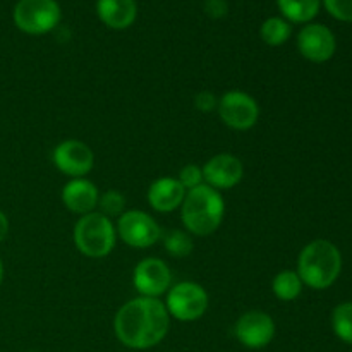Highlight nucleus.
Wrapping results in <instances>:
<instances>
[{
  "mask_svg": "<svg viewBox=\"0 0 352 352\" xmlns=\"http://www.w3.org/2000/svg\"><path fill=\"white\" fill-rule=\"evenodd\" d=\"M170 327V315L164 302L157 298H144L127 301L117 311L113 320V332L117 340L129 349L144 351L158 346L165 339Z\"/></svg>",
  "mask_w": 352,
  "mask_h": 352,
  "instance_id": "1",
  "label": "nucleus"
},
{
  "mask_svg": "<svg viewBox=\"0 0 352 352\" xmlns=\"http://www.w3.org/2000/svg\"><path fill=\"white\" fill-rule=\"evenodd\" d=\"M342 254L339 248L327 239L311 241L302 248L298 260V275L302 284L315 291H325L339 278Z\"/></svg>",
  "mask_w": 352,
  "mask_h": 352,
  "instance_id": "2",
  "label": "nucleus"
},
{
  "mask_svg": "<svg viewBox=\"0 0 352 352\" xmlns=\"http://www.w3.org/2000/svg\"><path fill=\"white\" fill-rule=\"evenodd\" d=\"M181 210L186 232L192 236H210L222 223L226 201L220 191L210 188L208 184H201L186 192Z\"/></svg>",
  "mask_w": 352,
  "mask_h": 352,
  "instance_id": "3",
  "label": "nucleus"
},
{
  "mask_svg": "<svg viewBox=\"0 0 352 352\" xmlns=\"http://www.w3.org/2000/svg\"><path fill=\"white\" fill-rule=\"evenodd\" d=\"M117 243L112 220L100 212L82 215L74 226V244L88 258H105Z\"/></svg>",
  "mask_w": 352,
  "mask_h": 352,
  "instance_id": "4",
  "label": "nucleus"
},
{
  "mask_svg": "<svg viewBox=\"0 0 352 352\" xmlns=\"http://www.w3.org/2000/svg\"><path fill=\"white\" fill-rule=\"evenodd\" d=\"M57 0H19L14 7V23L23 33L45 34L60 21Z\"/></svg>",
  "mask_w": 352,
  "mask_h": 352,
  "instance_id": "5",
  "label": "nucleus"
},
{
  "mask_svg": "<svg viewBox=\"0 0 352 352\" xmlns=\"http://www.w3.org/2000/svg\"><path fill=\"white\" fill-rule=\"evenodd\" d=\"M165 308L179 322H196L208 309V294L196 282H179L168 289Z\"/></svg>",
  "mask_w": 352,
  "mask_h": 352,
  "instance_id": "6",
  "label": "nucleus"
},
{
  "mask_svg": "<svg viewBox=\"0 0 352 352\" xmlns=\"http://www.w3.org/2000/svg\"><path fill=\"white\" fill-rule=\"evenodd\" d=\"M117 236L131 248L144 250L151 248L162 239V229L153 217L141 210L124 212L117 220Z\"/></svg>",
  "mask_w": 352,
  "mask_h": 352,
  "instance_id": "7",
  "label": "nucleus"
},
{
  "mask_svg": "<svg viewBox=\"0 0 352 352\" xmlns=\"http://www.w3.org/2000/svg\"><path fill=\"white\" fill-rule=\"evenodd\" d=\"M217 110L223 124L236 131L251 129L260 119V107L256 100L239 89H232L222 95Z\"/></svg>",
  "mask_w": 352,
  "mask_h": 352,
  "instance_id": "8",
  "label": "nucleus"
},
{
  "mask_svg": "<svg viewBox=\"0 0 352 352\" xmlns=\"http://www.w3.org/2000/svg\"><path fill=\"white\" fill-rule=\"evenodd\" d=\"M234 336L248 349H263L274 340L275 322L265 311L251 309L237 318Z\"/></svg>",
  "mask_w": 352,
  "mask_h": 352,
  "instance_id": "9",
  "label": "nucleus"
},
{
  "mask_svg": "<svg viewBox=\"0 0 352 352\" xmlns=\"http://www.w3.org/2000/svg\"><path fill=\"white\" fill-rule=\"evenodd\" d=\"M133 284L140 296L158 299L172 287L170 268L158 258H144L134 268Z\"/></svg>",
  "mask_w": 352,
  "mask_h": 352,
  "instance_id": "10",
  "label": "nucleus"
},
{
  "mask_svg": "<svg viewBox=\"0 0 352 352\" xmlns=\"http://www.w3.org/2000/svg\"><path fill=\"white\" fill-rule=\"evenodd\" d=\"M54 165L69 177H85L95 165V155L86 143L78 140H67L57 144L52 153Z\"/></svg>",
  "mask_w": 352,
  "mask_h": 352,
  "instance_id": "11",
  "label": "nucleus"
},
{
  "mask_svg": "<svg viewBox=\"0 0 352 352\" xmlns=\"http://www.w3.org/2000/svg\"><path fill=\"white\" fill-rule=\"evenodd\" d=\"M299 54L315 64L330 60L337 50V40L332 30L323 24H306L298 34Z\"/></svg>",
  "mask_w": 352,
  "mask_h": 352,
  "instance_id": "12",
  "label": "nucleus"
},
{
  "mask_svg": "<svg viewBox=\"0 0 352 352\" xmlns=\"http://www.w3.org/2000/svg\"><path fill=\"white\" fill-rule=\"evenodd\" d=\"M205 184L217 189L236 188L244 177V165L237 157L230 153H219L203 165Z\"/></svg>",
  "mask_w": 352,
  "mask_h": 352,
  "instance_id": "13",
  "label": "nucleus"
},
{
  "mask_svg": "<svg viewBox=\"0 0 352 352\" xmlns=\"http://www.w3.org/2000/svg\"><path fill=\"white\" fill-rule=\"evenodd\" d=\"M98 188L85 177L72 179L62 189V203L65 208L81 217L95 212V208H98Z\"/></svg>",
  "mask_w": 352,
  "mask_h": 352,
  "instance_id": "14",
  "label": "nucleus"
},
{
  "mask_svg": "<svg viewBox=\"0 0 352 352\" xmlns=\"http://www.w3.org/2000/svg\"><path fill=\"white\" fill-rule=\"evenodd\" d=\"M186 189L175 177H160L151 182L148 189V203L160 213H170L182 205Z\"/></svg>",
  "mask_w": 352,
  "mask_h": 352,
  "instance_id": "15",
  "label": "nucleus"
},
{
  "mask_svg": "<svg viewBox=\"0 0 352 352\" xmlns=\"http://www.w3.org/2000/svg\"><path fill=\"white\" fill-rule=\"evenodd\" d=\"M96 12L100 21L112 30H126L136 21L138 6L134 0H98Z\"/></svg>",
  "mask_w": 352,
  "mask_h": 352,
  "instance_id": "16",
  "label": "nucleus"
},
{
  "mask_svg": "<svg viewBox=\"0 0 352 352\" xmlns=\"http://www.w3.org/2000/svg\"><path fill=\"white\" fill-rule=\"evenodd\" d=\"M322 0H277L278 9L285 21L291 23H309L315 19Z\"/></svg>",
  "mask_w": 352,
  "mask_h": 352,
  "instance_id": "17",
  "label": "nucleus"
},
{
  "mask_svg": "<svg viewBox=\"0 0 352 352\" xmlns=\"http://www.w3.org/2000/svg\"><path fill=\"white\" fill-rule=\"evenodd\" d=\"M302 280L294 270H282L272 282V291L280 301H294L302 292Z\"/></svg>",
  "mask_w": 352,
  "mask_h": 352,
  "instance_id": "18",
  "label": "nucleus"
},
{
  "mask_svg": "<svg viewBox=\"0 0 352 352\" xmlns=\"http://www.w3.org/2000/svg\"><path fill=\"white\" fill-rule=\"evenodd\" d=\"M261 40L270 47H278V45L285 43L291 36V24L284 19V17H268L263 24H261Z\"/></svg>",
  "mask_w": 352,
  "mask_h": 352,
  "instance_id": "19",
  "label": "nucleus"
},
{
  "mask_svg": "<svg viewBox=\"0 0 352 352\" xmlns=\"http://www.w3.org/2000/svg\"><path fill=\"white\" fill-rule=\"evenodd\" d=\"M332 329L342 342L352 344V302H342L332 311Z\"/></svg>",
  "mask_w": 352,
  "mask_h": 352,
  "instance_id": "20",
  "label": "nucleus"
},
{
  "mask_svg": "<svg viewBox=\"0 0 352 352\" xmlns=\"http://www.w3.org/2000/svg\"><path fill=\"white\" fill-rule=\"evenodd\" d=\"M165 250L174 258H186L192 253V239L186 230L174 229L164 236Z\"/></svg>",
  "mask_w": 352,
  "mask_h": 352,
  "instance_id": "21",
  "label": "nucleus"
},
{
  "mask_svg": "<svg viewBox=\"0 0 352 352\" xmlns=\"http://www.w3.org/2000/svg\"><path fill=\"white\" fill-rule=\"evenodd\" d=\"M98 208L100 213H103L109 219L120 217L124 213V208H126V198L119 191H116V189H110V191L100 195Z\"/></svg>",
  "mask_w": 352,
  "mask_h": 352,
  "instance_id": "22",
  "label": "nucleus"
},
{
  "mask_svg": "<svg viewBox=\"0 0 352 352\" xmlns=\"http://www.w3.org/2000/svg\"><path fill=\"white\" fill-rule=\"evenodd\" d=\"M177 181L181 182V186L186 189V191H191V189L205 184V179H203V168L196 164L184 165V167L181 168V172H179Z\"/></svg>",
  "mask_w": 352,
  "mask_h": 352,
  "instance_id": "23",
  "label": "nucleus"
},
{
  "mask_svg": "<svg viewBox=\"0 0 352 352\" xmlns=\"http://www.w3.org/2000/svg\"><path fill=\"white\" fill-rule=\"evenodd\" d=\"M330 16L344 23H352V0H323Z\"/></svg>",
  "mask_w": 352,
  "mask_h": 352,
  "instance_id": "24",
  "label": "nucleus"
},
{
  "mask_svg": "<svg viewBox=\"0 0 352 352\" xmlns=\"http://www.w3.org/2000/svg\"><path fill=\"white\" fill-rule=\"evenodd\" d=\"M195 105H196V109L201 110V112H212V110H215L217 105H219V100L215 98V95H213V93L201 91L196 95Z\"/></svg>",
  "mask_w": 352,
  "mask_h": 352,
  "instance_id": "25",
  "label": "nucleus"
},
{
  "mask_svg": "<svg viewBox=\"0 0 352 352\" xmlns=\"http://www.w3.org/2000/svg\"><path fill=\"white\" fill-rule=\"evenodd\" d=\"M205 10L213 19H222L229 12V6H227L226 0H206Z\"/></svg>",
  "mask_w": 352,
  "mask_h": 352,
  "instance_id": "26",
  "label": "nucleus"
},
{
  "mask_svg": "<svg viewBox=\"0 0 352 352\" xmlns=\"http://www.w3.org/2000/svg\"><path fill=\"white\" fill-rule=\"evenodd\" d=\"M9 219H7L6 213L0 212V243H2L7 237V234H9Z\"/></svg>",
  "mask_w": 352,
  "mask_h": 352,
  "instance_id": "27",
  "label": "nucleus"
},
{
  "mask_svg": "<svg viewBox=\"0 0 352 352\" xmlns=\"http://www.w3.org/2000/svg\"><path fill=\"white\" fill-rule=\"evenodd\" d=\"M2 282H3V263L2 260H0V285H2Z\"/></svg>",
  "mask_w": 352,
  "mask_h": 352,
  "instance_id": "28",
  "label": "nucleus"
}]
</instances>
